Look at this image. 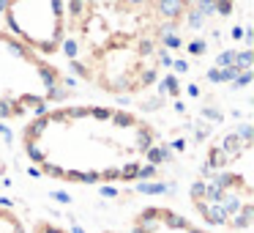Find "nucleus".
Returning <instances> with one entry per match:
<instances>
[{
    "instance_id": "nucleus-6",
    "label": "nucleus",
    "mask_w": 254,
    "mask_h": 233,
    "mask_svg": "<svg viewBox=\"0 0 254 233\" xmlns=\"http://www.w3.org/2000/svg\"><path fill=\"white\" fill-rule=\"evenodd\" d=\"M0 233H30L25 228V222L19 220V214L8 206H0Z\"/></svg>"
},
{
    "instance_id": "nucleus-2",
    "label": "nucleus",
    "mask_w": 254,
    "mask_h": 233,
    "mask_svg": "<svg viewBox=\"0 0 254 233\" xmlns=\"http://www.w3.org/2000/svg\"><path fill=\"white\" fill-rule=\"evenodd\" d=\"M194 0H68L63 50L74 74L107 96H139L159 83L172 36Z\"/></svg>"
},
{
    "instance_id": "nucleus-4",
    "label": "nucleus",
    "mask_w": 254,
    "mask_h": 233,
    "mask_svg": "<svg viewBox=\"0 0 254 233\" xmlns=\"http://www.w3.org/2000/svg\"><path fill=\"white\" fill-rule=\"evenodd\" d=\"M6 30L39 55L63 52L66 39V3L63 0H3Z\"/></svg>"
},
{
    "instance_id": "nucleus-7",
    "label": "nucleus",
    "mask_w": 254,
    "mask_h": 233,
    "mask_svg": "<svg viewBox=\"0 0 254 233\" xmlns=\"http://www.w3.org/2000/svg\"><path fill=\"white\" fill-rule=\"evenodd\" d=\"M30 233H71V231L63 228V225H58V222H52V220H39Z\"/></svg>"
},
{
    "instance_id": "nucleus-1",
    "label": "nucleus",
    "mask_w": 254,
    "mask_h": 233,
    "mask_svg": "<svg viewBox=\"0 0 254 233\" xmlns=\"http://www.w3.org/2000/svg\"><path fill=\"white\" fill-rule=\"evenodd\" d=\"M36 173L68 187L137 184L167 165V143L145 116L115 105H55L22 126Z\"/></svg>"
},
{
    "instance_id": "nucleus-8",
    "label": "nucleus",
    "mask_w": 254,
    "mask_h": 233,
    "mask_svg": "<svg viewBox=\"0 0 254 233\" xmlns=\"http://www.w3.org/2000/svg\"><path fill=\"white\" fill-rule=\"evenodd\" d=\"M210 3H213V8L219 14H230L232 6H235V0H210Z\"/></svg>"
},
{
    "instance_id": "nucleus-3",
    "label": "nucleus",
    "mask_w": 254,
    "mask_h": 233,
    "mask_svg": "<svg viewBox=\"0 0 254 233\" xmlns=\"http://www.w3.org/2000/svg\"><path fill=\"white\" fill-rule=\"evenodd\" d=\"M71 94L66 74L50 58L0 30V118L19 121L61 105Z\"/></svg>"
},
{
    "instance_id": "nucleus-5",
    "label": "nucleus",
    "mask_w": 254,
    "mask_h": 233,
    "mask_svg": "<svg viewBox=\"0 0 254 233\" xmlns=\"http://www.w3.org/2000/svg\"><path fill=\"white\" fill-rule=\"evenodd\" d=\"M131 233H216L170 206H145L134 214Z\"/></svg>"
}]
</instances>
